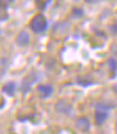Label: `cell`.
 Wrapping results in <instances>:
<instances>
[{
	"mask_svg": "<svg viewBox=\"0 0 117 134\" xmlns=\"http://www.w3.org/2000/svg\"><path fill=\"white\" fill-rule=\"evenodd\" d=\"M111 52H112L117 57V44H113L112 47H111Z\"/></svg>",
	"mask_w": 117,
	"mask_h": 134,
	"instance_id": "obj_13",
	"label": "cell"
},
{
	"mask_svg": "<svg viewBox=\"0 0 117 134\" xmlns=\"http://www.w3.org/2000/svg\"><path fill=\"white\" fill-rule=\"evenodd\" d=\"M76 127H77V129H79L81 132H87V130H89V128H91L89 119L84 118V116L78 118L77 121H76Z\"/></svg>",
	"mask_w": 117,
	"mask_h": 134,
	"instance_id": "obj_4",
	"label": "cell"
},
{
	"mask_svg": "<svg viewBox=\"0 0 117 134\" xmlns=\"http://www.w3.org/2000/svg\"><path fill=\"white\" fill-rule=\"evenodd\" d=\"M15 90H16V85H15V82H8L5 83L4 86H3V91L9 95V96H13L15 94Z\"/></svg>",
	"mask_w": 117,
	"mask_h": 134,
	"instance_id": "obj_6",
	"label": "cell"
},
{
	"mask_svg": "<svg viewBox=\"0 0 117 134\" xmlns=\"http://www.w3.org/2000/svg\"><path fill=\"white\" fill-rule=\"evenodd\" d=\"M48 3H51V1H38V7L40 8V9H44V8L48 5Z\"/></svg>",
	"mask_w": 117,
	"mask_h": 134,
	"instance_id": "obj_12",
	"label": "cell"
},
{
	"mask_svg": "<svg viewBox=\"0 0 117 134\" xmlns=\"http://www.w3.org/2000/svg\"><path fill=\"white\" fill-rule=\"evenodd\" d=\"M38 94H39V96L42 97V99H47V97L52 96V94H53V86L49 85V83H43V85H38Z\"/></svg>",
	"mask_w": 117,
	"mask_h": 134,
	"instance_id": "obj_3",
	"label": "cell"
},
{
	"mask_svg": "<svg viewBox=\"0 0 117 134\" xmlns=\"http://www.w3.org/2000/svg\"><path fill=\"white\" fill-rule=\"evenodd\" d=\"M113 91H115V94L117 95V83L115 85V86H113Z\"/></svg>",
	"mask_w": 117,
	"mask_h": 134,
	"instance_id": "obj_15",
	"label": "cell"
},
{
	"mask_svg": "<svg viewBox=\"0 0 117 134\" xmlns=\"http://www.w3.org/2000/svg\"><path fill=\"white\" fill-rule=\"evenodd\" d=\"M108 66H110V68L112 70V72H116L117 70V62L115 58H110L108 60Z\"/></svg>",
	"mask_w": 117,
	"mask_h": 134,
	"instance_id": "obj_10",
	"label": "cell"
},
{
	"mask_svg": "<svg viewBox=\"0 0 117 134\" xmlns=\"http://www.w3.org/2000/svg\"><path fill=\"white\" fill-rule=\"evenodd\" d=\"M113 106H108V105L103 104V103H98V104L96 105V109H97V111H104V113H108V110H111Z\"/></svg>",
	"mask_w": 117,
	"mask_h": 134,
	"instance_id": "obj_8",
	"label": "cell"
},
{
	"mask_svg": "<svg viewBox=\"0 0 117 134\" xmlns=\"http://www.w3.org/2000/svg\"><path fill=\"white\" fill-rule=\"evenodd\" d=\"M107 118H108V113H104V111H97L95 115L97 125H102L103 123L107 120Z\"/></svg>",
	"mask_w": 117,
	"mask_h": 134,
	"instance_id": "obj_7",
	"label": "cell"
},
{
	"mask_svg": "<svg viewBox=\"0 0 117 134\" xmlns=\"http://www.w3.org/2000/svg\"><path fill=\"white\" fill-rule=\"evenodd\" d=\"M56 110L60 114H71L72 113V105L69 104V101L68 100H64V99H62V100H58L57 101V104H56Z\"/></svg>",
	"mask_w": 117,
	"mask_h": 134,
	"instance_id": "obj_2",
	"label": "cell"
},
{
	"mask_svg": "<svg viewBox=\"0 0 117 134\" xmlns=\"http://www.w3.org/2000/svg\"><path fill=\"white\" fill-rule=\"evenodd\" d=\"M73 15L74 16H77V18H82L84 13H83V10L81 9V8H74L73 9Z\"/></svg>",
	"mask_w": 117,
	"mask_h": 134,
	"instance_id": "obj_11",
	"label": "cell"
},
{
	"mask_svg": "<svg viewBox=\"0 0 117 134\" xmlns=\"http://www.w3.org/2000/svg\"><path fill=\"white\" fill-rule=\"evenodd\" d=\"M111 30H112V33H113V34H117V22L111 27Z\"/></svg>",
	"mask_w": 117,
	"mask_h": 134,
	"instance_id": "obj_14",
	"label": "cell"
},
{
	"mask_svg": "<svg viewBox=\"0 0 117 134\" xmlns=\"http://www.w3.org/2000/svg\"><path fill=\"white\" fill-rule=\"evenodd\" d=\"M47 19L43 14H37L30 20V29L34 33H43L47 29Z\"/></svg>",
	"mask_w": 117,
	"mask_h": 134,
	"instance_id": "obj_1",
	"label": "cell"
},
{
	"mask_svg": "<svg viewBox=\"0 0 117 134\" xmlns=\"http://www.w3.org/2000/svg\"><path fill=\"white\" fill-rule=\"evenodd\" d=\"M5 19H8L7 7H5V4L0 3V20H5Z\"/></svg>",
	"mask_w": 117,
	"mask_h": 134,
	"instance_id": "obj_9",
	"label": "cell"
},
{
	"mask_svg": "<svg viewBox=\"0 0 117 134\" xmlns=\"http://www.w3.org/2000/svg\"><path fill=\"white\" fill-rule=\"evenodd\" d=\"M1 106H3V105H0V108H1Z\"/></svg>",
	"mask_w": 117,
	"mask_h": 134,
	"instance_id": "obj_16",
	"label": "cell"
},
{
	"mask_svg": "<svg viewBox=\"0 0 117 134\" xmlns=\"http://www.w3.org/2000/svg\"><path fill=\"white\" fill-rule=\"evenodd\" d=\"M16 43L18 46H20V47H24V46H28L30 43V37L29 34L27 33V32H20L19 34H18V37H16Z\"/></svg>",
	"mask_w": 117,
	"mask_h": 134,
	"instance_id": "obj_5",
	"label": "cell"
}]
</instances>
